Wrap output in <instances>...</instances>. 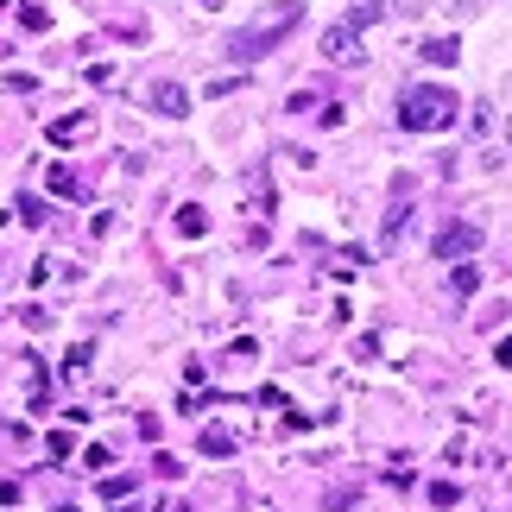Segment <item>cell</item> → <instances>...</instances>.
Segmentation results:
<instances>
[{
	"label": "cell",
	"mask_w": 512,
	"mask_h": 512,
	"mask_svg": "<svg viewBox=\"0 0 512 512\" xmlns=\"http://www.w3.org/2000/svg\"><path fill=\"white\" fill-rule=\"evenodd\" d=\"M449 285H456V298H468V291L481 285V272H475V266H456V279H449Z\"/></svg>",
	"instance_id": "cell-12"
},
{
	"label": "cell",
	"mask_w": 512,
	"mask_h": 512,
	"mask_svg": "<svg viewBox=\"0 0 512 512\" xmlns=\"http://www.w3.org/2000/svg\"><path fill=\"white\" fill-rule=\"evenodd\" d=\"M456 121H462V102L449 89H405V102H399L405 133H449Z\"/></svg>",
	"instance_id": "cell-1"
},
{
	"label": "cell",
	"mask_w": 512,
	"mask_h": 512,
	"mask_svg": "<svg viewBox=\"0 0 512 512\" xmlns=\"http://www.w3.org/2000/svg\"><path fill=\"white\" fill-rule=\"evenodd\" d=\"M19 26H26V32H45L51 13H45V7H19Z\"/></svg>",
	"instance_id": "cell-11"
},
{
	"label": "cell",
	"mask_w": 512,
	"mask_h": 512,
	"mask_svg": "<svg viewBox=\"0 0 512 512\" xmlns=\"http://www.w3.org/2000/svg\"><path fill=\"white\" fill-rule=\"evenodd\" d=\"M298 19H304V0H279L266 19H253V26H241L228 38V57H266L285 32H298Z\"/></svg>",
	"instance_id": "cell-3"
},
{
	"label": "cell",
	"mask_w": 512,
	"mask_h": 512,
	"mask_svg": "<svg viewBox=\"0 0 512 512\" xmlns=\"http://www.w3.org/2000/svg\"><path fill=\"white\" fill-rule=\"evenodd\" d=\"M494 361H500V367H506V373H512V336H506V342H500V348H494Z\"/></svg>",
	"instance_id": "cell-15"
},
{
	"label": "cell",
	"mask_w": 512,
	"mask_h": 512,
	"mask_svg": "<svg viewBox=\"0 0 512 512\" xmlns=\"http://www.w3.org/2000/svg\"><path fill=\"white\" fill-rule=\"evenodd\" d=\"M506 140H512V121H506Z\"/></svg>",
	"instance_id": "cell-17"
},
{
	"label": "cell",
	"mask_w": 512,
	"mask_h": 512,
	"mask_svg": "<svg viewBox=\"0 0 512 512\" xmlns=\"http://www.w3.org/2000/svg\"><path fill=\"white\" fill-rule=\"evenodd\" d=\"M19 323H26V329H51V310H38V304H26V310H19Z\"/></svg>",
	"instance_id": "cell-14"
},
{
	"label": "cell",
	"mask_w": 512,
	"mask_h": 512,
	"mask_svg": "<svg viewBox=\"0 0 512 512\" xmlns=\"http://www.w3.org/2000/svg\"><path fill=\"white\" fill-rule=\"evenodd\" d=\"M95 133V114H64V121H51V146H83Z\"/></svg>",
	"instance_id": "cell-5"
},
{
	"label": "cell",
	"mask_w": 512,
	"mask_h": 512,
	"mask_svg": "<svg viewBox=\"0 0 512 512\" xmlns=\"http://www.w3.org/2000/svg\"><path fill=\"white\" fill-rule=\"evenodd\" d=\"M424 64H437V70L462 64V45H456V38H430V45H424Z\"/></svg>",
	"instance_id": "cell-7"
},
{
	"label": "cell",
	"mask_w": 512,
	"mask_h": 512,
	"mask_svg": "<svg viewBox=\"0 0 512 512\" xmlns=\"http://www.w3.org/2000/svg\"><path fill=\"white\" fill-rule=\"evenodd\" d=\"M203 7H222V0H203Z\"/></svg>",
	"instance_id": "cell-16"
},
{
	"label": "cell",
	"mask_w": 512,
	"mask_h": 512,
	"mask_svg": "<svg viewBox=\"0 0 512 512\" xmlns=\"http://www.w3.org/2000/svg\"><path fill=\"white\" fill-rule=\"evenodd\" d=\"M152 108L177 121V114H190V89L184 83H152Z\"/></svg>",
	"instance_id": "cell-6"
},
{
	"label": "cell",
	"mask_w": 512,
	"mask_h": 512,
	"mask_svg": "<svg viewBox=\"0 0 512 512\" xmlns=\"http://www.w3.org/2000/svg\"><path fill=\"white\" fill-rule=\"evenodd\" d=\"M203 456H234V430L209 424V430H203Z\"/></svg>",
	"instance_id": "cell-9"
},
{
	"label": "cell",
	"mask_w": 512,
	"mask_h": 512,
	"mask_svg": "<svg viewBox=\"0 0 512 512\" xmlns=\"http://www.w3.org/2000/svg\"><path fill=\"white\" fill-rule=\"evenodd\" d=\"M380 19H386V0H361L354 13H342L336 26L323 32V57H329V64H367L361 32H367V26H380Z\"/></svg>",
	"instance_id": "cell-2"
},
{
	"label": "cell",
	"mask_w": 512,
	"mask_h": 512,
	"mask_svg": "<svg viewBox=\"0 0 512 512\" xmlns=\"http://www.w3.org/2000/svg\"><path fill=\"white\" fill-rule=\"evenodd\" d=\"M177 234H184V241H196V234H209V215L196 209V203H184V209H177Z\"/></svg>",
	"instance_id": "cell-8"
},
{
	"label": "cell",
	"mask_w": 512,
	"mask_h": 512,
	"mask_svg": "<svg viewBox=\"0 0 512 512\" xmlns=\"http://www.w3.org/2000/svg\"><path fill=\"white\" fill-rule=\"evenodd\" d=\"M51 190H57V196H76V177H70V165H51Z\"/></svg>",
	"instance_id": "cell-13"
},
{
	"label": "cell",
	"mask_w": 512,
	"mask_h": 512,
	"mask_svg": "<svg viewBox=\"0 0 512 512\" xmlns=\"http://www.w3.org/2000/svg\"><path fill=\"white\" fill-rule=\"evenodd\" d=\"M481 241H487V234L475 222H449L437 234V260H468V253H481Z\"/></svg>",
	"instance_id": "cell-4"
},
{
	"label": "cell",
	"mask_w": 512,
	"mask_h": 512,
	"mask_svg": "<svg viewBox=\"0 0 512 512\" xmlns=\"http://www.w3.org/2000/svg\"><path fill=\"white\" fill-rule=\"evenodd\" d=\"M45 215H51V209L38 203V196H19V222H32V228H38V222H45Z\"/></svg>",
	"instance_id": "cell-10"
}]
</instances>
